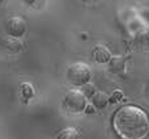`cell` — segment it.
Masks as SVG:
<instances>
[{
	"instance_id": "obj_11",
	"label": "cell",
	"mask_w": 149,
	"mask_h": 139,
	"mask_svg": "<svg viewBox=\"0 0 149 139\" xmlns=\"http://www.w3.org/2000/svg\"><path fill=\"white\" fill-rule=\"evenodd\" d=\"M21 95L25 98V101L34 97V88L30 83H22L21 84Z\"/></svg>"
},
{
	"instance_id": "obj_5",
	"label": "cell",
	"mask_w": 149,
	"mask_h": 139,
	"mask_svg": "<svg viewBox=\"0 0 149 139\" xmlns=\"http://www.w3.org/2000/svg\"><path fill=\"white\" fill-rule=\"evenodd\" d=\"M135 44L141 51H149V26H143L135 36Z\"/></svg>"
},
{
	"instance_id": "obj_4",
	"label": "cell",
	"mask_w": 149,
	"mask_h": 139,
	"mask_svg": "<svg viewBox=\"0 0 149 139\" xmlns=\"http://www.w3.org/2000/svg\"><path fill=\"white\" fill-rule=\"evenodd\" d=\"M5 32L9 37L13 38H20L25 34L26 32V22L22 17L18 16H13V17L8 18L5 22Z\"/></svg>"
},
{
	"instance_id": "obj_13",
	"label": "cell",
	"mask_w": 149,
	"mask_h": 139,
	"mask_svg": "<svg viewBox=\"0 0 149 139\" xmlns=\"http://www.w3.org/2000/svg\"><path fill=\"white\" fill-rule=\"evenodd\" d=\"M124 97L123 92H122L120 89H115L113 93H111V96H109V102L110 104H118L119 101H122Z\"/></svg>"
},
{
	"instance_id": "obj_14",
	"label": "cell",
	"mask_w": 149,
	"mask_h": 139,
	"mask_svg": "<svg viewBox=\"0 0 149 139\" xmlns=\"http://www.w3.org/2000/svg\"><path fill=\"white\" fill-rule=\"evenodd\" d=\"M84 112H85L86 114H94V113H95V109H94V106H93L92 104H88Z\"/></svg>"
},
{
	"instance_id": "obj_10",
	"label": "cell",
	"mask_w": 149,
	"mask_h": 139,
	"mask_svg": "<svg viewBox=\"0 0 149 139\" xmlns=\"http://www.w3.org/2000/svg\"><path fill=\"white\" fill-rule=\"evenodd\" d=\"M55 139H79V131L74 127H65L58 133Z\"/></svg>"
},
{
	"instance_id": "obj_12",
	"label": "cell",
	"mask_w": 149,
	"mask_h": 139,
	"mask_svg": "<svg viewBox=\"0 0 149 139\" xmlns=\"http://www.w3.org/2000/svg\"><path fill=\"white\" fill-rule=\"evenodd\" d=\"M80 91L82 92V95L85 96V98H86V100H90V98L94 96V93L97 92V91H95V88H94V85L90 84V83H88V84L82 85Z\"/></svg>"
},
{
	"instance_id": "obj_7",
	"label": "cell",
	"mask_w": 149,
	"mask_h": 139,
	"mask_svg": "<svg viewBox=\"0 0 149 139\" xmlns=\"http://www.w3.org/2000/svg\"><path fill=\"white\" fill-rule=\"evenodd\" d=\"M109 70L113 74H122L126 70V59L120 55H113L109 60Z\"/></svg>"
},
{
	"instance_id": "obj_15",
	"label": "cell",
	"mask_w": 149,
	"mask_h": 139,
	"mask_svg": "<svg viewBox=\"0 0 149 139\" xmlns=\"http://www.w3.org/2000/svg\"><path fill=\"white\" fill-rule=\"evenodd\" d=\"M145 95L149 97V77H148V80H147V84H145Z\"/></svg>"
},
{
	"instance_id": "obj_8",
	"label": "cell",
	"mask_w": 149,
	"mask_h": 139,
	"mask_svg": "<svg viewBox=\"0 0 149 139\" xmlns=\"http://www.w3.org/2000/svg\"><path fill=\"white\" fill-rule=\"evenodd\" d=\"M90 101H92V105L94 106L95 110H102L109 104V96L106 95L105 92L97 91V92L94 93V96L90 98Z\"/></svg>"
},
{
	"instance_id": "obj_9",
	"label": "cell",
	"mask_w": 149,
	"mask_h": 139,
	"mask_svg": "<svg viewBox=\"0 0 149 139\" xmlns=\"http://www.w3.org/2000/svg\"><path fill=\"white\" fill-rule=\"evenodd\" d=\"M1 46L8 51L17 53L21 50V42L18 41V38H13V37L7 36L4 38H1Z\"/></svg>"
},
{
	"instance_id": "obj_2",
	"label": "cell",
	"mask_w": 149,
	"mask_h": 139,
	"mask_svg": "<svg viewBox=\"0 0 149 139\" xmlns=\"http://www.w3.org/2000/svg\"><path fill=\"white\" fill-rule=\"evenodd\" d=\"M67 80L74 87H82V85L88 84L92 79V70L82 62L72 63L70 67L67 68Z\"/></svg>"
},
{
	"instance_id": "obj_6",
	"label": "cell",
	"mask_w": 149,
	"mask_h": 139,
	"mask_svg": "<svg viewBox=\"0 0 149 139\" xmlns=\"http://www.w3.org/2000/svg\"><path fill=\"white\" fill-rule=\"evenodd\" d=\"M92 55L97 63H109L110 58L113 57L110 50L106 46H103V45H97V46H94V49H93V51H92Z\"/></svg>"
},
{
	"instance_id": "obj_1",
	"label": "cell",
	"mask_w": 149,
	"mask_h": 139,
	"mask_svg": "<svg viewBox=\"0 0 149 139\" xmlns=\"http://www.w3.org/2000/svg\"><path fill=\"white\" fill-rule=\"evenodd\" d=\"M113 125L122 139H144L149 134V116L137 105H124L118 109Z\"/></svg>"
},
{
	"instance_id": "obj_3",
	"label": "cell",
	"mask_w": 149,
	"mask_h": 139,
	"mask_svg": "<svg viewBox=\"0 0 149 139\" xmlns=\"http://www.w3.org/2000/svg\"><path fill=\"white\" fill-rule=\"evenodd\" d=\"M63 105L70 113H82L88 105V100L80 89H70L64 96Z\"/></svg>"
}]
</instances>
